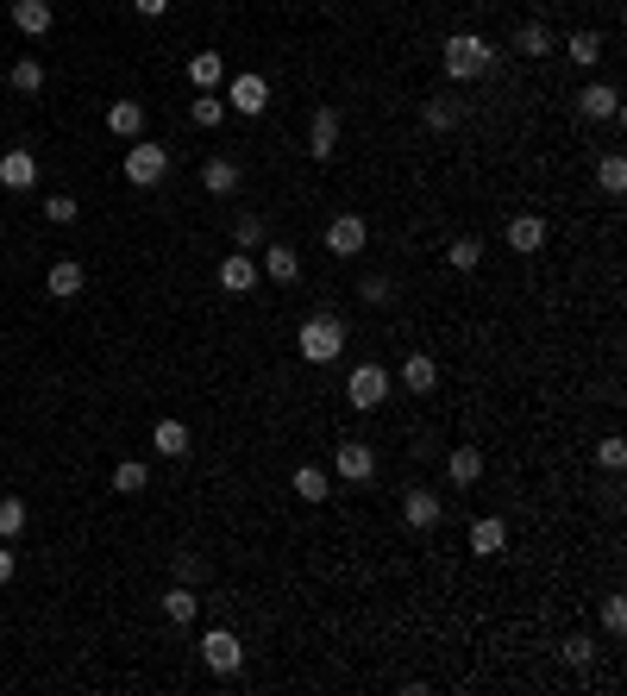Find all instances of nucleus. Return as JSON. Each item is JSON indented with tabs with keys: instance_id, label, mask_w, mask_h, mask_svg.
Masks as SVG:
<instances>
[{
	"instance_id": "nucleus-1",
	"label": "nucleus",
	"mask_w": 627,
	"mask_h": 696,
	"mask_svg": "<svg viewBox=\"0 0 627 696\" xmlns=\"http://www.w3.org/2000/svg\"><path fill=\"white\" fill-rule=\"evenodd\" d=\"M439 63H446L452 82H477V76L496 69V51H490V38H477V32H452L439 44Z\"/></svg>"
},
{
	"instance_id": "nucleus-2",
	"label": "nucleus",
	"mask_w": 627,
	"mask_h": 696,
	"mask_svg": "<svg viewBox=\"0 0 627 696\" xmlns=\"http://www.w3.org/2000/svg\"><path fill=\"white\" fill-rule=\"evenodd\" d=\"M295 352L308 358V364H333V358L345 352V320H339V314H314V320H301Z\"/></svg>"
},
{
	"instance_id": "nucleus-3",
	"label": "nucleus",
	"mask_w": 627,
	"mask_h": 696,
	"mask_svg": "<svg viewBox=\"0 0 627 696\" xmlns=\"http://www.w3.org/2000/svg\"><path fill=\"white\" fill-rule=\"evenodd\" d=\"M120 170H126L132 189H157V182H164V170H170V151L151 145V138H132V151H126Z\"/></svg>"
},
{
	"instance_id": "nucleus-4",
	"label": "nucleus",
	"mask_w": 627,
	"mask_h": 696,
	"mask_svg": "<svg viewBox=\"0 0 627 696\" xmlns=\"http://www.w3.org/2000/svg\"><path fill=\"white\" fill-rule=\"evenodd\" d=\"M345 402H352L358 414H377V408L389 402V370H383V364H358L352 383H345Z\"/></svg>"
},
{
	"instance_id": "nucleus-5",
	"label": "nucleus",
	"mask_w": 627,
	"mask_h": 696,
	"mask_svg": "<svg viewBox=\"0 0 627 696\" xmlns=\"http://www.w3.org/2000/svg\"><path fill=\"white\" fill-rule=\"evenodd\" d=\"M226 107L239 113V120H258V113L270 107V82L258 76V69H239V76L226 82Z\"/></svg>"
},
{
	"instance_id": "nucleus-6",
	"label": "nucleus",
	"mask_w": 627,
	"mask_h": 696,
	"mask_svg": "<svg viewBox=\"0 0 627 696\" xmlns=\"http://www.w3.org/2000/svg\"><path fill=\"white\" fill-rule=\"evenodd\" d=\"M201 659H207V671L232 678V671L245 665V646H239V634H232V628H207L201 634Z\"/></svg>"
},
{
	"instance_id": "nucleus-7",
	"label": "nucleus",
	"mask_w": 627,
	"mask_h": 696,
	"mask_svg": "<svg viewBox=\"0 0 627 696\" xmlns=\"http://www.w3.org/2000/svg\"><path fill=\"white\" fill-rule=\"evenodd\" d=\"M333 471H339V483H370V477H377V452H370L364 439H339Z\"/></svg>"
},
{
	"instance_id": "nucleus-8",
	"label": "nucleus",
	"mask_w": 627,
	"mask_h": 696,
	"mask_svg": "<svg viewBox=\"0 0 627 696\" xmlns=\"http://www.w3.org/2000/svg\"><path fill=\"white\" fill-rule=\"evenodd\" d=\"M308 157H314V164H333V157H339V107H314Z\"/></svg>"
},
{
	"instance_id": "nucleus-9",
	"label": "nucleus",
	"mask_w": 627,
	"mask_h": 696,
	"mask_svg": "<svg viewBox=\"0 0 627 696\" xmlns=\"http://www.w3.org/2000/svg\"><path fill=\"white\" fill-rule=\"evenodd\" d=\"M364 239H370V226H364L358 214H339V220H327V251H333V258H358V251H364Z\"/></svg>"
},
{
	"instance_id": "nucleus-10",
	"label": "nucleus",
	"mask_w": 627,
	"mask_h": 696,
	"mask_svg": "<svg viewBox=\"0 0 627 696\" xmlns=\"http://www.w3.org/2000/svg\"><path fill=\"white\" fill-rule=\"evenodd\" d=\"M577 113H584V120H621V88L615 82H584Z\"/></svg>"
},
{
	"instance_id": "nucleus-11",
	"label": "nucleus",
	"mask_w": 627,
	"mask_h": 696,
	"mask_svg": "<svg viewBox=\"0 0 627 696\" xmlns=\"http://www.w3.org/2000/svg\"><path fill=\"white\" fill-rule=\"evenodd\" d=\"M402 389H408V396H433V389H439V358H433V352H408Z\"/></svg>"
},
{
	"instance_id": "nucleus-12",
	"label": "nucleus",
	"mask_w": 627,
	"mask_h": 696,
	"mask_svg": "<svg viewBox=\"0 0 627 696\" xmlns=\"http://www.w3.org/2000/svg\"><path fill=\"white\" fill-rule=\"evenodd\" d=\"M220 289L226 295H251V289H258V264H251V251H232V258L220 264Z\"/></svg>"
},
{
	"instance_id": "nucleus-13",
	"label": "nucleus",
	"mask_w": 627,
	"mask_h": 696,
	"mask_svg": "<svg viewBox=\"0 0 627 696\" xmlns=\"http://www.w3.org/2000/svg\"><path fill=\"white\" fill-rule=\"evenodd\" d=\"M189 82H195V95H214V88L226 82V57L220 51H195L189 57Z\"/></svg>"
},
{
	"instance_id": "nucleus-14",
	"label": "nucleus",
	"mask_w": 627,
	"mask_h": 696,
	"mask_svg": "<svg viewBox=\"0 0 627 696\" xmlns=\"http://www.w3.org/2000/svg\"><path fill=\"white\" fill-rule=\"evenodd\" d=\"M44 289H51L57 301H76V295L88 289V270H82L76 258H63V264H51V276H44Z\"/></svg>"
},
{
	"instance_id": "nucleus-15",
	"label": "nucleus",
	"mask_w": 627,
	"mask_h": 696,
	"mask_svg": "<svg viewBox=\"0 0 627 696\" xmlns=\"http://www.w3.org/2000/svg\"><path fill=\"white\" fill-rule=\"evenodd\" d=\"M38 182V157L32 151H7L0 157V189H32Z\"/></svg>"
},
{
	"instance_id": "nucleus-16",
	"label": "nucleus",
	"mask_w": 627,
	"mask_h": 696,
	"mask_svg": "<svg viewBox=\"0 0 627 696\" xmlns=\"http://www.w3.org/2000/svg\"><path fill=\"white\" fill-rule=\"evenodd\" d=\"M51 0H13V26L19 32H26V38H44V32H51Z\"/></svg>"
},
{
	"instance_id": "nucleus-17",
	"label": "nucleus",
	"mask_w": 627,
	"mask_h": 696,
	"mask_svg": "<svg viewBox=\"0 0 627 696\" xmlns=\"http://www.w3.org/2000/svg\"><path fill=\"white\" fill-rule=\"evenodd\" d=\"M502 546H508V527H502L496 515H477V521H471V552H477V559H496Z\"/></svg>"
},
{
	"instance_id": "nucleus-18",
	"label": "nucleus",
	"mask_w": 627,
	"mask_h": 696,
	"mask_svg": "<svg viewBox=\"0 0 627 696\" xmlns=\"http://www.w3.org/2000/svg\"><path fill=\"white\" fill-rule=\"evenodd\" d=\"M439 508H446V502H439L433 490H408L402 496V521L408 527H439Z\"/></svg>"
},
{
	"instance_id": "nucleus-19",
	"label": "nucleus",
	"mask_w": 627,
	"mask_h": 696,
	"mask_svg": "<svg viewBox=\"0 0 627 696\" xmlns=\"http://www.w3.org/2000/svg\"><path fill=\"white\" fill-rule=\"evenodd\" d=\"M289 483H295V496H301V502H327V496H333V477L320 471V464H295V477H289Z\"/></svg>"
},
{
	"instance_id": "nucleus-20",
	"label": "nucleus",
	"mask_w": 627,
	"mask_h": 696,
	"mask_svg": "<svg viewBox=\"0 0 627 696\" xmlns=\"http://www.w3.org/2000/svg\"><path fill=\"white\" fill-rule=\"evenodd\" d=\"M446 477L458 483V490H471V483L483 477V452H477V446H458V452H446Z\"/></svg>"
},
{
	"instance_id": "nucleus-21",
	"label": "nucleus",
	"mask_w": 627,
	"mask_h": 696,
	"mask_svg": "<svg viewBox=\"0 0 627 696\" xmlns=\"http://www.w3.org/2000/svg\"><path fill=\"white\" fill-rule=\"evenodd\" d=\"M201 189L207 195H232L239 189V164H232V157H207L201 164Z\"/></svg>"
},
{
	"instance_id": "nucleus-22",
	"label": "nucleus",
	"mask_w": 627,
	"mask_h": 696,
	"mask_svg": "<svg viewBox=\"0 0 627 696\" xmlns=\"http://www.w3.org/2000/svg\"><path fill=\"white\" fill-rule=\"evenodd\" d=\"M107 126L120 138H145V101H113L107 107Z\"/></svg>"
},
{
	"instance_id": "nucleus-23",
	"label": "nucleus",
	"mask_w": 627,
	"mask_h": 696,
	"mask_svg": "<svg viewBox=\"0 0 627 696\" xmlns=\"http://www.w3.org/2000/svg\"><path fill=\"white\" fill-rule=\"evenodd\" d=\"M540 245H546V220L540 214L508 220V251H540Z\"/></svg>"
},
{
	"instance_id": "nucleus-24",
	"label": "nucleus",
	"mask_w": 627,
	"mask_h": 696,
	"mask_svg": "<svg viewBox=\"0 0 627 696\" xmlns=\"http://www.w3.org/2000/svg\"><path fill=\"white\" fill-rule=\"evenodd\" d=\"M151 452L189 458V427H182V421H157V427H151Z\"/></svg>"
},
{
	"instance_id": "nucleus-25",
	"label": "nucleus",
	"mask_w": 627,
	"mask_h": 696,
	"mask_svg": "<svg viewBox=\"0 0 627 696\" xmlns=\"http://www.w3.org/2000/svg\"><path fill=\"white\" fill-rule=\"evenodd\" d=\"M258 251H264V276H270V283H295V276H301V258L289 245H258Z\"/></svg>"
},
{
	"instance_id": "nucleus-26",
	"label": "nucleus",
	"mask_w": 627,
	"mask_h": 696,
	"mask_svg": "<svg viewBox=\"0 0 627 696\" xmlns=\"http://www.w3.org/2000/svg\"><path fill=\"white\" fill-rule=\"evenodd\" d=\"M515 51H521V57H552V51H559V38H552L546 26H533V19H527V26L515 32Z\"/></svg>"
},
{
	"instance_id": "nucleus-27",
	"label": "nucleus",
	"mask_w": 627,
	"mask_h": 696,
	"mask_svg": "<svg viewBox=\"0 0 627 696\" xmlns=\"http://www.w3.org/2000/svg\"><path fill=\"white\" fill-rule=\"evenodd\" d=\"M164 615L176 621V628H189V621L201 615V602H195V590H189V584H176V590L164 596Z\"/></svg>"
},
{
	"instance_id": "nucleus-28",
	"label": "nucleus",
	"mask_w": 627,
	"mask_h": 696,
	"mask_svg": "<svg viewBox=\"0 0 627 696\" xmlns=\"http://www.w3.org/2000/svg\"><path fill=\"white\" fill-rule=\"evenodd\" d=\"M446 264H452V270H477V264H483V239H471V232H458V239L446 245Z\"/></svg>"
},
{
	"instance_id": "nucleus-29",
	"label": "nucleus",
	"mask_w": 627,
	"mask_h": 696,
	"mask_svg": "<svg viewBox=\"0 0 627 696\" xmlns=\"http://www.w3.org/2000/svg\"><path fill=\"white\" fill-rule=\"evenodd\" d=\"M565 57L584 63V69H596V63H602V38H596V32H571V38H565Z\"/></svg>"
},
{
	"instance_id": "nucleus-30",
	"label": "nucleus",
	"mask_w": 627,
	"mask_h": 696,
	"mask_svg": "<svg viewBox=\"0 0 627 696\" xmlns=\"http://www.w3.org/2000/svg\"><path fill=\"white\" fill-rule=\"evenodd\" d=\"M7 82L19 88V95H38V88H44V63H38V57H19Z\"/></svg>"
},
{
	"instance_id": "nucleus-31",
	"label": "nucleus",
	"mask_w": 627,
	"mask_h": 696,
	"mask_svg": "<svg viewBox=\"0 0 627 696\" xmlns=\"http://www.w3.org/2000/svg\"><path fill=\"white\" fill-rule=\"evenodd\" d=\"M145 483H151V471H145V464H138V458H126L120 471H113V490H120V496H138V490H145Z\"/></svg>"
},
{
	"instance_id": "nucleus-32",
	"label": "nucleus",
	"mask_w": 627,
	"mask_h": 696,
	"mask_svg": "<svg viewBox=\"0 0 627 696\" xmlns=\"http://www.w3.org/2000/svg\"><path fill=\"white\" fill-rule=\"evenodd\" d=\"M19 533H26V502L7 496L0 502V540H19Z\"/></svg>"
},
{
	"instance_id": "nucleus-33",
	"label": "nucleus",
	"mask_w": 627,
	"mask_h": 696,
	"mask_svg": "<svg viewBox=\"0 0 627 696\" xmlns=\"http://www.w3.org/2000/svg\"><path fill=\"white\" fill-rule=\"evenodd\" d=\"M189 120H195V126H220V120H226V101H220V95H195V101H189Z\"/></svg>"
},
{
	"instance_id": "nucleus-34",
	"label": "nucleus",
	"mask_w": 627,
	"mask_h": 696,
	"mask_svg": "<svg viewBox=\"0 0 627 696\" xmlns=\"http://www.w3.org/2000/svg\"><path fill=\"white\" fill-rule=\"evenodd\" d=\"M232 245H239V251H258V245H264V220H258V214H239V226H232Z\"/></svg>"
},
{
	"instance_id": "nucleus-35",
	"label": "nucleus",
	"mask_w": 627,
	"mask_h": 696,
	"mask_svg": "<svg viewBox=\"0 0 627 696\" xmlns=\"http://www.w3.org/2000/svg\"><path fill=\"white\" fill-rule=\"evenodd\" d=\"M421 120H427L433 132H452V126H458V107H452L446 95H439V101H427V107H421Z\"/></svg>"
},
{
	"instance_id": "nucleus-36",
	"label": "nucleus",
	"mask_w": 627,
	"mask_h": 696,
	"mask_svg": "<svg viewBox=\"0 0 627 696\" xmlns=\"http://www.w3.org/2000/svg\"><path fill=\"white\" fill-rule=\"evenodd\" d=\"M596 182H602L609 195H621V189H627V164H621V157H602V164H596Z\"/></svg>"
},
{
	"instance_id": "nucleus-37",
	"label": "nucleus",
	"mask_w": 627,
	"mask_h": 696,
	"mask_svg": "<svg viewBox=\"0 0 627 696\" xmlns=\"http://www.w3.org/2000/svg\"><path fill=\"white\" fill-rule=\"evenodd\" d=\"M596 464H602V471H621V464H627V439H621V433H609V439L596 446Z\"/></svg>"
},
{
	"instance_id": "nucleus-38",
	"label": "nucleus",
	"mask_w": 627,
	"mask_h": 696,
	"mask_svg": "<svg viewBox=\"0 0 627 696\" xmlns=\"http://www.w3.org/2000/svg\"><path fill=\"white\" fill-rule=\"evenodd\" d=\"M590 659H596V646H590V634H571V640H565V665H577V671H584Z\"/></svg>"
},
{
	"instance_id": "nucleus-39",
	"label": "nucleus",
	"mask_w": 627,
	"mask_h": 696,
	"mask_svg": "<svg viewBox=\"0 0 627 696\" xmlns=\"http://www.w3.org/2000/svg\"><path fill=\"white\" fill-rule=\"evenodd\" d=\"M370 308H383V301H396V289H389V276H364V289H358Z\"/></svg>"
},
{
	"instance_id": "nucleus-40",
	"label": "nucleus",
	"mask_w": 627,
	"mask_h": 696,
	"mask_svg": "<svg viewBox=\"0 0 627 696\" xmlns=\"http://www.w3.org/2000/svg\"><path fill=\"white\" fill-rule=\"evenodd\" d=\"M44 214H51L57 226H69V220L82 214V207H76V195H51V201H44Z\"/></svg>"
},
{
	"instance_id": "nucleus-41",
	"label": "nucleus",
	"mask_w": 627,
	"mask_h": 696,
	"mask_svg": "<svg viewBox=\"0 0 627 696\" xmlns=\"http://www.w3.org/2000/svg\"><path fill=\"white\" fill-rule=\"evenodd\" d=\"M602 628H609V634L627 628V596H609V602H602Z\"/></svg>"
},
{
	"instance_id": "nucleus-42",
	"label": "nucleus",
	"mask_w": 627,
	"mask_h": 696,
	"mask_svg": "<svg viewBox=\"0 0 627 696\" xmlns=\"http://www.w3.org/2000/svg\"><path fill=\"white\" fill-rule=\"evenodd\" d=\"M195 577H201V559L195 552H176V584H195Z\"/></svg>"
},
{
	"instance_id": "nucleus-43",
	"label": "nucleus",
	"mask_w": 627,
	"mask_h": 696,
	"mask_svg": "<svg viewBox=\"0 0 627 696\" xmlns=\"http://www.w3.org/2000/svg\"><path fill=\"white\" fill-rule=\"evenodd\" d=\"M132 7L145 13V19H164V13H170V0H132Z\"/></svg>"
},
{
	"instance_id": "nucleus-44",
	"label": "nucleus",
	"mask_w": 627,
	"mask_h": 696,
	"mask_svg": "<svg viewBox=\"0 0 627 696\" xmlns=\"http://www.w3.org/2000/svg\"><path fill=\"white\" fill-rule=\"evenodd\" d=\"M13 571H19V559H13L7 546H0V584H13Z\"/></svg>"
}]
</instances>
